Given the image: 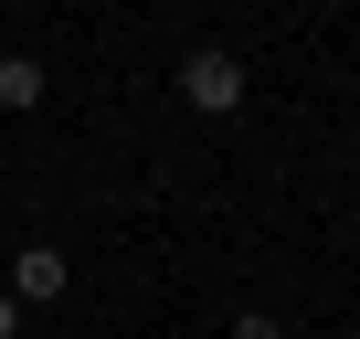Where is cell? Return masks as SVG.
<instances>
[{"instance_id": "6da1fadb", "label": "cell", "mask_w": 360, "mask_h": 339, "mask_svg": "<svg viewBox=\"0 0 360 339\" xmlns=\"http://www.w3.org/2000/svg\"><path fill=\"white\" fill-rule=\"evenodd\" d=\"M180 106H191V117H233V106H244V64H233L223 43H202L191 64H180Z\"/></svg>"}, {"instance_id": "3957f363", "label": "cell", "mask_w": 360, "mask_h": 339, "mask_svg": "<svg viewBox=\"0 0 360 339\" xmlns=\"http://www.w3.org/2000/svg\"><path fill=\"white\" fill-rule=\"evenodd\" d=\"M0 106H11V117L43 106V64H32V53H0Z\"/></svg>"}, {"instance_id": "277c9868", "label": "cell", "mask_w": 360, "mask_h": 339, "mask_svg": "<svg viewBox=\"0 0 360 339\" xmlns=\"http://www.w3.org/2000/svg\"><path fill=\"white\" fill-rule=\"evenodd\" d=\"M233 339H286V328H276L265 307H244V318H233Z\"/></svg>"}, {"instance_id": "5b68a950", "label": "cell", "mask_w": 360, "mask_h": 339, "mask_svg": "<svg viewBox=\"0 0 360 339\" xmlns=\"http://www.w3.org/2000/svg\"><path fill=\"white\" fill-rule=\"evenodd\" d=\"M0 339H22V297L11 286H0Z\"/></svg>"}, {"instance_id": "7a4b0ae2", "label": "cell", "mask_w": 360, "mask_h": 339, "mask_svg": "<svg viewBox=\"0 0 360 339\" xmlns=\"http://www.w3.org/2000/svg\"><path fill=\"white\" fill-rule=\"evenodd\" d=\"M64 286H75V265H64L53 244H22V255H11V297H22V307H53Z\"/></svg>"}]
</instances>
